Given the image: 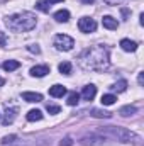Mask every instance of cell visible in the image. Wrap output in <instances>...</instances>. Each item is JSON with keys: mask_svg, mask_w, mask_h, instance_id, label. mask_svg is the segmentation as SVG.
Instances as JSON below:
<instances>
[{"mask_svg": "<svg viewBox=\"0 0 144 146\" xmlns=\"http://www.w3.org/2000/svg\"><path fill=\"white\" fill-rule=\"evenodd\" d=\"M105 141V136H100V134H87V136H83L81 138V143L83 145H90V146H98L102 145Z\"/></svg>", "mask_w": 144, "mask_h": 146, "instance_id": "8992f818", "label": "cell"}, {"mask_svg": "<svg viewBox=\"0 0 144 146\" xmlns=\"http://www.w3.org/2000/svg\"><path fill=\"white\" fill-rule=\"evenodd\" d=\"M15 117H17V107H7L5 110V115H3V119H2V124L3 126H9V124H12L14 121H15Z\"/></svg>", "mask_w": 144, "mask_h": 146, "instance_id": "ba28073f", "label": "cell"}, {"mask_svg": "<svg viewBox=\"0 0 144 146\" xmlns=\"http://www.w3.org/2000/svg\"><path fill=\"white\" fill-rule=\"evenodd\" d=\"M92 115H93V117H110L112 114H110V112H107V110L93 109V110H92Z\"/></svg>", "mask_w": 144, "mask_h": 146, "instance_id": "603a6c76", "label": "cell"}, {"mask_svg": "<svg viewBox=\"0 0 144 146\" xmlns=\"http://www.w3.org/2000/svg\"><path fill=\"white\" fill-rule=\"evenodd\" d=\"M59 72L63 73V75H70L71 73V63L70 61H63V63H59Z\"/></svg>", "mask_w": 144, "mask_h": 146, "instance_id": "ffe728a7", "label": "cell"}, {"mask_svg": "<svg viewBox=\"0 0 144 146\" xmlns=\"http://www.w3.org/2000/svg\"><path fill=\"white\" fill-rule=\"evenodd\" d=\"M2 66H3V70H5V72H14V70H17V68L20 66V63H19L17 60H7Z\"/></svg>", "mask_w": 144, "mask_h": 146, "instance_id": "9a60e30c", "label": "cell"}, {"mask_svg": "<svg viewBox=\"0 0 144 146\" xmlns=\"http://www.w3.org/2000/svg\"><path fill=\"white\" fill-rule=\"evenodd\" d=\"M0 119H2V114H0Z\"/></svg>", "mask_w": 144, "mask_h": 146, "instance_id": "836d02e7", "label": "cell"}, {"mask_svg": "<svg viewBox=\"0 0 144 146\" xmlns=\"http://www.w3.org/2000/svg\"><path fill=\"white\" fill-rule=\"evenodd\" d=\"M136 112H137V107H134V106H126V107H122V109L119 110V114H120V115H124V117L134 115Z\"/></svg>", "mask_w": 144, "mask_h": 146, "instance_id": "e0dca14e", "label": "cell"}, {"mask_svg": "<svg viewBox=\"0 0 144 146\" xmlns=\"http://www.w3.org/2000/svg\"><path fill=\"white\" fill-rule=\"evenodd\" d=\"M3 83H5V80H3V78H2V76H0V87H2V85H3Z\"/></svg>", "mask_w": 144, "mask_h": 146, "instance_id": "d6a6232c", "label": "cell"}, {"mask_svg": "<svg viewBox=\"0 0 144 146\" xmlns=\"http://www.w3.org/2000/svg\"><path fill=\"white\" fill-rule=\"evenodd\" d=\"M78 29L81 33H93L97 29V22L92 17H81L78 21Z\"/></svg>", "mask_w": 144, "mask_h": 146, "instance_id": "5b68a950", "label": "cell"}, {"mask_svg": "<svg viewBox=\"0 0 144 146\" xmlns=\"http://www.w3.org/2000/svg\"><path fill=\"white\" fill-rule=\"evenodd\" d=\"M137 82H139V85H143V83H144V73H139V76H137Z\"/></svg>", "mask_w": 144, "mask_h": 146, "instance_id": "f546056e", "label": "cell"}, {"mask_svg": "<svg viewBox=\"0 0 144 146\" xmlns=\"http://www.w3.org/2000/svg\"><path fill=\"white\" fill-rule=\"evenodd\" d=\"M54 46L59 51H71L75 46V41H73V37L66 36V34H58V36H54Z\"/></svg>", "mask_w": 144, "mask_h": 146, "instance_id": "277c9868", "label": "cell"}, {"mask_svg": "<svg viewBox=\"0 0 144 146\" xmlns=\"http://www.w3.org/2000/svg\"><path fill=\"white\" fill-rule=\"evenodd\" d=\"M48 73H49V66H48V65H36V66L31 68V75H32V76H37V78L46 76Z\"/></svg>", "mask_w": 144, "mask_h": 146, "instance_id": "9c48e42d", "label": "cell"}, {"mask_svg": "<svg viewBox=\"0 0 144 146\" xmlns=\"http://www.w3.org/2000/svg\"><path fill=\"white\" fill-rule=\"evenodd\" d=\"M5 44H7V37L3 33H0V46H5Z\"/></svg>", "mask_w": 144, "mask_h": 146, "instance_id": "83f0119b", "label": "cell"}, {"mask_svg": "<svg viewBox=\"0 0 144 146\" xmlns=\"http://www.w3.org/2000/svg\"><path fill=\"white\" fill-rule=\"evenodd\" d=\"M27 121H31V122H36V121H41L42 119V112L41 110H37V109H32V110H29L27 112Z\"/></svg>", "mask_w": 144, "mask_h": 146, "instance_id": "2e32d148", "label": "cell"}, {"mask_svg": "<svg viewBox=\"0 0 144 146\" xmlns=\"http://www.w3.org/2000/svg\"><path fill=\"white\" fill-rule=\"evenodd\" d=\"M81 2H83V3H87V5H90V3H93L95 0H81Z\"/></svg>", "mask_w": 144, "mask_h": 146, "instance_id": "1f68e13d", "label": "cell"}, {"mask_svg": "<svg viewBox=\"0 0 144 146\" xmlns=\"http://www.w3.org/2000/svg\"><path fill=\"white\" fill-rule=\"evenodd\" d=\"M22 99H24L26 102L36 104V102H41V100H42V95H41V94H36V92H24V94H22Z\"/></svg>", "mask_w": 144, "mask_h": 146, "instance_id": "30bf717a", "label": "cell"}, {"mask_svg": "<svg viewBox=\"0 0 144 146\" xmlns=\"http://www.w3.org/2000/svg\"><path fill=\"white\" fill-rule=\"evenodd\" d=\"M5 24L14 33H26L36 27L37 19L32 12H17V14L5 17Z\"/></svg>", "mask_w": 144, "mask_h": 146, "instance_id": "7a4b0ae2", "label": "cell"}, {"mask_svg": "<svg viewBox=\"0 0 144 146\" xmlns=\"http://www.w3.org/2000/svg\"><path fill=\"white\" fill-rule=\"evenodd\" d=\"M115 100H117V97H115L114 94H105V95H102V104H104V106H114Z\"/></svg>", "mask_w": 144, "mask_h": 146, "instance_id": "ac0fdd59", "label": "cell"}, {"mask_svg": "<svg viewBox=\"0 0 144 146\" xmlns=\"http://www.w3.org/2000/svg\"><path fill=\"white\" fill-rule=\"evenodd\" d=\"M122 0H105V3H108V5H117V3H120Z\"/></svg>", "mask_w": 144, "mask_h": 146, "instance_id": "f1b7e54d", "label": "cell"}, {"mask_svg": "<svg viewBox=\"0 0 144 146\" xmlns=\"http://www.w3.org/2000/svg\"><path fill=\"white\" fill-rule=\"evenodd\" d=\"M46 110H48L49 114H58L61 109H59V106H56V104H48V106H46Z\"/></svg>", "mask_w": 144, "mask_h": 146, "instance_id": "cb8c5ba5", "label": "cell"}, {"mask_svg": "<svg viewBox=\"0 0 144 146\" xmlns=\"http://www.w3.org/2000/svg\"><path fill=\"white\" fill-rule=\"evenodd\" d=\"M95 95H97V87H95V85L90 83V85L83 87V90H81V97H83V100H93Z\"/></svg>", "mask_w": 144, "mask_h": 146, "instance_id": "52a82bcc", "label": "cell"}, {"mask_svg": "<svg viewBox=\"0 0 144 146\" xmlns=\"http://www.w3.org/2000/svg\"><path fill=\"white\" fill-rule=\"evenodd\" d=\"M14 139H17V136H15V134H10V136H5V138L2 139V143H3V145H9V143H12Z\"/></svg>", "mask_w": 144, "mask_h": 146, "instance_id": "d4e9b609", "label": "cell"}, {"mask_svg": "<svg viewBox=\"0 0 144 146\" xmlns=\"http://www.w3.org/2000/svg\"><path fill=\"white\" fill-rule=\"evenodd\" d=\"M108 49L105 46L98 44L93 46L90 49H85L80 56V65L85 70H92V72H104L108 68Z\"/></svg>", "mask_w": 144, "mask_h": 146, "instance_id": "6da1fadb", "label": "cell"}, {"mask_svg": "<svg viewBox=\"0 0 144 146\" xmlns=\"http://www.w3.org/2000/svg\"><path fill=\"white\" fill-rule=\"evenodd\" d=\"M110 88H112L114 92H126V88H127V82H126V80H120V82L114 83Z\"/></svg>", "mask_w": 144, "mask_h": 146, "instance_id": "d6986e66", "label": "cell"}, {"mask_svg": "<svg viewBox=\"0 0 144 146\" xmlns=\"http://www.w3.org/2000/svg\"><path fill=\"white\" fill-rule=\"evenodd\" d=\"M102 24H104L105 29H110V31H115V29L119 27L117 19H114V17H110V15H105V17L102 19Z\"/></svg>", "mask_w": 144, "mask_h": 146, "instance_id": "8fae6325", "label": "cell"}, {"mask_svg": "<svg viewBox=\"0 0 144 146\" xmlns=\"http://www.w3.org/2000/svg\"><path fill=\"white\" fill-rule=\"evenodd\" d=\"M105 136H112V138H115L117 141H122V143L139 141V136L134 134V133H131L126 127H114V126H110V127L105 129Z\"/></svg>", "mask_w": 144, "mask_h": 146, "instance_id": "3957f363", "label": "cell"}, {"mask_svg": "<svg viewBox=\"0 0 144 146\" xmlns=\"http://www.w3.org/2000/svg\"><path fill=\"white\" fill-rule=\"evenodd\" d=\"M49 7H51V5H49L46 0H39L36 3V9H39L41 12H49Z\"/></svg>", "mask_w": 144, "mask_h": 146, "instance_id": "7402d4cb", "label": "cell"}, {"mask_svg": "<svg viewBox=\"0 0 144 146\" xmlns=\"http://www.w3.org/2000/svg\"><path fill=\"white\" fill-rule=\"evenodd\" d=\"M54 19H56V22H68L70 21V12L68 10H58L56 14H54Z\"/></svg>", "mask_w": 144, "mask_h": 146, "instance_id": "5bb4252c", "label": "cell"}, {"mask_svg": "<svg viewBox=\"0 0 144 146\" xmlns=\"http://www.w3.org/2000/svg\"><path fill=\"white\" fill-rule=\"evenodd\" d=\"M48 3H59V2H65V0H46Z\"/></svg>", "mask_w": 144, "mask_h": 146, "instance_id": "4dcf8cb0", "label": "cell"}, {"mask_svg": "<svg viewBox=\"0 0 144 146\" xmlns=\"http://www.w3.org/2000/svg\"><path fill=\"white\" fill-rule=\"evenodd\" d=\"M73 141L71 138H65V139H61V143H59V146H71Z\"/></svg>", "mask_w": 144, "mask_h": 146, "instance_id": "4316f807", "label": "cell"}, {"mask_svg": "<svg viewBox=\"0 0 144 146\" xmlns=\"http://www.w3.org/2000/svg\"><path fill=\"white\" fill-rule=\"evenodd\" d=\"M80 102V95L76 94V92H71L70 95H68V106H76Z\"/></svg>", "mask_w": 144, "mask_h": 146, "instance_id": "44dd1931", "label": "cell"}, {"mask_svg": "<svg viewBox=\"0 0 144 146\" xmlns=\"http://www.w3.org/2000/svg\"><path fill=\"white\" fill-rule=\"evenodd\" d=\"M120 48H122L124 51H127V53H134V51L137 49V44H136L134 41H131V39H122V41H120Z\"/></svg>", "mask_w": 144, "mask_h": 146, "instance_id": "7c38bea8", "label": "cell"}, {"mask_svg": "<svg viewBox=\"0 0 144 146\" xmlns=\"http://www.w3.org/2000/svg\"><path fill=\"white\" fill-rule=\"evenodd\" d=\"M27 49H29L31 53H36V54H39V53H41V49H39V46H37V44H31Z\"/></svg>", "mask_w": 144, "mask_h": 146, "instance_id": "484cf974", "label": "cell"}, {"mask_svg": "<svg viewBox=\"0 0 144 146\" xmlns=\"http://www.w3.org/2000/svg\"><path fill=\"white\" fill-rule=\"evenodd\" d=\"M65 94H66V88H65L63 85H53V87L49 88V95H51V97H56V99H58V97H63Z\"/></svg>", "mask_w": 144, "mask_h": 146, "instance_id": "4fadbf2b", "label": "cell"}]
</instances>
